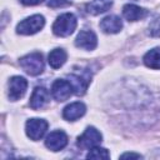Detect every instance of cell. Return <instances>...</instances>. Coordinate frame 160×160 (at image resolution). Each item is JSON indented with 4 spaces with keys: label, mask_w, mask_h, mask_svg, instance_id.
<instances>
[{
    "label": "cell",
    "mask_w": 160,
    "mask_h": 160,
    "mask_svg": "<svg viewBox=\"0 0 160 160\" xmlns=\"http://www.w3.org/2000/svg\"><path fill=\"white\" fill-rule=\"evenodd\" d=\"M151 35H160V19H156L150 26Z\"/></svg>",
    "instance_id": "cell-20"
},
{
    "label": "cell",
    "mask_w": 160,
    "mask_h": 160,
    "mask_svg": "<svg viewBox=\"0 0 160 160\" xmlns=\"http://www.w3.org/2000/svg\"><path fill=\"white\" fill-rule=\"evenodd\" d=\"M76 25H78V20L75 15L71 12H65L56 18L55 22L52 24V32L56 36L65 38L74 32Z\"/></svg>",
    "instance_id": "cell-1"
},
{
    "label": "cell",
    "mask_w": 160,
    "mask_h": 160,
    "mask_svg": "<svg viewBox=\"0 0 160 160\" xmlns=\"http://www.w3.org/2000/svg\"><path fill=\"white\" fill-rule=\"evenodd\" d=\"M49 101V92L45 88L42 86H38L34 89L31 96H30V108L34 110H39L42 109Z\"/></svg>",
    "instance_id": "cell-11"
},
{
    "label": "cell",
    "mask_w": 160,
    "mask_h": 160,
    "mask_svg": "<svg viewBox=\"0 0 160 160\" xmlns=\"http://www.w3.org/2000/svg\"><path fill=\"white\" fill-rule=\"evenodd\" d=\"M68 4H70V0H49L48 1V6L50 8H60Z\"/></svg>",
    "instance_id": "cell-19"
},
{
    "label": "cell",
    "mask_w": 160,
    "mask_h": 160,
    "mask_svg": "<svg viewBox=\"0 0 160 160\" xmlns=\"http://www.w3.org/2000/svg\"><path fill=\"white\" fill-rule=\"evenodd\" d=\"M19 64L29 75H32V76L41 74L44 70V60L40 52H31L22 56L19 60Z\"/></svg>",
    "instance_id": "cell-2"
},
{
    "label": "cell",
    "mask_w": 160,
    "mask_h": 160,
    "mask_svg": "<svg viewBox=\"0 0 160 160\" xmlns=\"http://www.w3.org/2000/svg\"><path fill=\"white\" fill-rule=\"evenodd\" d=\"M68 145V135L62 130L51 131L45 139V146L51 151L62 150Z\"/></svg>",
    "instance_id": "cell-8"
},
{
    "label": "cell",
    "mask_w": 160,
    "mask_h": 160,
    "mask_svg": "<svg viewBox=\"0 0 160 160\" xmlns=\"http://www.w3.org/2000/svg\"><path fill=\"white\" fill-rule=\"evenodd\" d=\"M86 158H88V159H96V160H99V159H109V158H110V154H109V151H108L106 149H104V148L94 146V148L90 149V151L88 152Z\"/></svg>",
    "instance_id": "cell-18"
},
{
    "label": "cell",
    "mask_w": 160,
    "mask_h": 160,
    "mask_svg": "<svg viewBox=\"0 0 160 160\" xmlns=\"http://www.w3.org/2000/svg\"><path fill=\"white\" fill-rule=\"evenodd\" d=\"M66 58H68L66 51L64 49L58 48V49H54V50L50 51V54L48 56V61H49V65L52 69H59L65 64Z\"/></svg>",
    "instance_id": "cell-16"
},
{
    "label": "cell",
    "mask_w": 160,
    "mask_h": 160,
    "mask_svg": "<svg viewBox=\"0 0 160 160\" xmlns=\"http://www.w3.org/2000/svg\"><path fill=\"white\" fill-rule=\"evenodd\" d=\"M101 139L102 136L100 131L96 130L94 126H89L78 138V146L81 149H91L94 146H98L101 142Z\"/></svg>",
    "instance_id": "cell-5"
},
{
    "label": "cell",
    "mask_w": 160,
    "mask_h": 160,
    "mask_svg": "<svg viewBox=\"0 0 160 160\" xmlns=\"http://www.w3.org/2000/svg\"><path fill=\"white\" fill-rule=\"evenodd\" d=\"M75 45L80 49L85 50H94L98 45V38L94 31L91 30H82L78 34L75 39Z\"/></svg>",
    "instance_id": "cell-10"
},
{
    "label": "cell",
    "mask_w": 160,
    "mask_h": 160,
    "mask_svg": "<svg viewBox=\"0 0 160 160\" xmlns=\"http://www.w3.org/2000/svg\"><path fill=\"white\" fill-rule=\"evenodd\" d=\"M121 159H126V158H135V159H140L141 155L140 154H135V152H125L120 156Z\"/></svg>",
    "instance_id": "cell-22"
},
{
    "label": "cell",
    "mask_w": 160,
    "mask_h": 160,
    "mask_svg": "<svg viewBox=\"0 0 160 160\" xmlns=\"http://www.w3.org/2000/svg\"><path fill=\"white\" fill-rule=\"evenodd\" d=\"M74 92V88L70 81L64 79H58L52 82L51 86V95L58 101H65L68 100Z\"/></svg>",
    "instance_id": "cell-6"
},
{
    "label": "cell",
    "mask_w": 160,
    "mask_h": 160,
    "mask_svg": "<svg viewBox=\"0 0 160 160\" xmlns=\"http://www.w3.org/2000/svg\"><path fill=\"white\" fill-rule=\"evenodd\" d=\"M112 6V0H91L86 4V11L91 15H99L108 11Z\"/></svg>",
    "instance_id": "cell-15"
},
{
    "label": "cell",
    "mask_w": 160,
    "mask_h": 160,
    "mask_svg": "<svg viewBox=\"0 0 160 160\" xmlns=\"http://www.w3.org/2000/svg\"><path fill=\"white\" fill-rule=\"evenodd\" d=\"M85 111H86L85 105L80 101H75V102H71L64 108L62 118L65 120H69V121H75V120L80 119L85 114Z\"/></svg>",
    "instance_id": "cell-12"
},
{
    "label": "cell",
    "mask_w": 160,
    "mask_h": 160,
    "mask_svg": "<svg viewBox=\"0 0 160 160\" xmlns=\"http://www.w3.org/2000/svg\"><path fill=\"white\" fill-rule=\"evenodd\" d=\"M100 29L106 34H116L122 29V21L116 15H109L100 21Z\"/></svg>",
    "instance_id": "cell-13"
},
{
    "label": "cell",
    "mask_w": 160,
    "mask_h": 160,
    "mask_svg": "<svg viewBox=\"0 0 160 160\" xmlns=\"http://www.w3.org/2000/svg\"><path fill=\"white\" fill-rule=\"evenodd\" d=\"M45 25V19L42 15H31L22 21H20L16 26V32L21 35H32L41 30Z\"/></svg>",
    "instance_id": "cell-3"
},
{
    "label": "cell",
    "mask_w": 160,
    "mask_h": 160,
    "mask_svg": "<svg viewBox=\"0 0 160 160\" xmlns=\"http://www.w3.org/2000/svg\"><path fill=\"white\" fill-rule=\"evenodd\" d=\"M122 15L129 21H138L146 16V10L135 4H126L122 8Z\"/></svg>",
    "instance_id": "cell-14"
},
{
    "label": "cell",
    "mask_w": 160,
    "mask_h": 160,
    "mask_svg": "<svg viewBox=\"0 0 160 160\" xmlns=\"http://www.w3.org/2000/svg\"><path fill=\"white\" fill-rule=\"evenodd\" d=\"M28 89V81L22 76H12L9 81V99L16 101L24 96Z\"/></svg>",
    "instance_id": "cell-7"
},
{
    "label": "cell",
    "mask_w": 160,
    "mask_h": 160,
    "mask_svg": "<svg viewBox=\"0 0 160 160\" xmlns=\"http://www.w3.org/2000/svg\"><path fill=\"white\" fill-rule=\"evenodd\" d=\"M44 0H20V2L21 4H24V5H30V6H32V5H38V4H41Z\"/></svg>",
    "instance_id": "cell-21"
},
{
    "label": "cell",
    "mask_w": 160,
    "mask_h": 160,
    "mask_svg": "<svg viewBox=\"0 0 160 160\" xmlns=\"http://www.w3.org/2000/svg\"><path fill=\"white\" fill-rule=\"evenodd\" d=\"M69 81L71 82V85L74 88V92L76 95H84L88 89V85L90 82V74L86 72L85 70L81 72L71 74L69 78Z\"/></svg>",
    "instance_id": "cell-9"
},
{
    "label": "cell",
    "mask_w": 160,
    "mask_h": 160,
    "mask_svg": "<svg viewBox=\"0 0 160 160\" xmlns=\"http://www.w3.org/2000/svg\"><path fill=\"white\" fill-rule=\"evenodd\" d=\"M144 64L150 69H160V48H154L144 55Z\"/></svg>",
    "instance_id": "cell-17"
},
{
    "label": "cell",
    "mask_w": 160,
    "mask_h": 160,
    "mask_svg": "<svg viewBox=\"0 0 160 160\" xmlns=\"http://www.w3.org/2000/svg\"><path fill=\"white\" fill-rule=\"evenodd\" d=\"M48 126H49V124L46 120L34 118V119H29L26 121L25 131H26V135L31 140H40L45 135Z\"/></svg>",
    "instance_id": "cell-4"
}]
</instances>
